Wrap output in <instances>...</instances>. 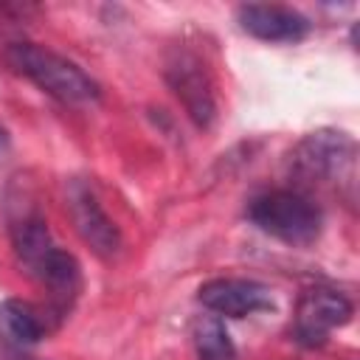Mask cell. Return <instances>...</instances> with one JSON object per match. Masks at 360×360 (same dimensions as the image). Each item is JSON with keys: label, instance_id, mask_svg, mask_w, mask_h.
Listing matches in <instances>:
<instances>
[{"label": "cell", "instance_id": "6da1fadb", "mask_svg": "<svg viewBox=\"0 0 360 360\" xmlns=\"http://www.w3.org/2000/svg\"><path fill=\"white\" fill-rule=\"evenodd\" d=\"M8 236L20 264L51 295V304L59 312L70 309L82 290V267L73 253L53 242L42 211L25 197L8 208Z\"/></svg>", "mask_w": 360, "mask_h": 360}, {"label": "cell", "instance_id": "7a4b0ae2", "mask_svg": "<svg viewBox=\"0 0 360 360\" xmlns=\"http://www.w3.org/2000/svg\"><path fill=\"white\" fill-rule=\"evenodd\" d=\"M292 177L304 186H295L309 194V188H335L340 197L354 202L357 188V143L340 129L309 132L290 158Z\"/></svg>", "mask_w": 360, "mask_h": 360}, {"label": "cell", "instance_id": "3957f363", "mask_svg": "<svg viewBox=\"0 0 360 360\" xmlns=\"http://www.w3.org/2000/svg\"><path fill=\"white\" fill-rule=\"evenodd\" d=\"M6 62L25 76L28 82H34L42 93H48L51 98L68 104V107H90L101 98V87L98 82L84 73L76 62H70L68 56L34 45V42H8L6 45Z\"/></svg>", "mask_w": 360, "mask_h": 360}, {"label": "cell", "instance_id": "277c9868", "mask_svg": "<svg viewBox=\"0 0 360 360\" xmlns=\"http://www.w3.org/2000/svg\"><path fill=\"white\" fill-rule=\"evenodd\" d=\"M248 219L267 236L287 245H312L321 233L323 214L312 194L301 188H270L250 197Z\"/></svg>", "mask_w": 360, "mask_h": 360}, {"label": "cell", "instance_id": "5b68a950", "mask_svg": "<svg viewBox=\"0 0 360 360\" xmlns=\"http://www.w3.org/2000/svg\"><path fill=\"white\" fill-rule=\"evenodd\" d=\"M166 82L172 93L180 98V104L186 107V115L200 129H208L217 115V101H214V84L202 59L186 48H177L166 62Z\"/></svg>", "mask_w": 360, "mask_h": 360}, {"label": "cell", "instance_id": "8992f818", "mask_svg": "<svg viewBox=\"0 0 360 360\" xmlns=\"http://www.w3.org/2000/svg\"><path fill=\"white\" fill-rule=\"evenodd\" d=\"M352 321V301L326 287L307 290L298 298L295 315H292V335L301 346L315 349L329 340V335Z\"/></svg>", "mask_w": 360, "mask_h": 360}, {"label": "cell", "instance_id": "52a82bcc", "mask_svg": "<svg viewBox=\"0 0 360 360\" xmlns=\"http://www.w3.org/2000/svg\"><path fill=\"white\" fill-rule=\"evenodd\" d=\"M65 205L68 214L73 219L76 233L82 236V242L101 259H110L118 253L121 248V233L115 228V222L107 217V211L101 208L96 191L84 183V180H70L65 188Z\"/></svg>", "mask_w": 360, "mask_h": 360}, {"label": "cell", "instance_id": "ba28073f", "mask_svg": "<svg viewBox=\"0 0 360 360\" xmlns=\"http://www.w3.org/2000/svg\"><path fill=\"white\" fill-rule=\"evenodd\" d=\"M197 298L219 318H248L273 307L270 290L253 278H214L200 287Z\"/></svg>", "mask_w": 360, "mask_h": 360}, {"label": "cell", "instance_id": "9c48e42d", "mask_svg": "<svg viewBox=\"0 0 360 360\" xmlns=\"http://www.w3.org/2000/svg\"><path fill=\"white\" fill-rule=\"evenodd\" d=\"M236 22L262 42H298L309 34V20L278 3H245L236 8Z\"/></svg>", "mask_w": 360, "mask_h": 360}, {"label": "cell", "instance_id": "30bf717a", "mask_svg": "<svg viewBox=\"0 0 360 360\" xmlns=\"http://www.w3.org/2000/svg\"><path fill=\"white\" fill-rule=\"evenodd\" d=\"M48 332V315H42L39 307H34L31 301L22 298H6L0 304V343L14 352L22 354L28 349H34Z\"/></svg>", "mask_w": 360, "mask_h": 360}, {"label": "cell", "instance_id": "8fae6325", "mask_svg": "<svg viewBox=\"0 0 360 360\" xmlns=\"http://www.w3.org/2000/svg\"><path fill=\"white\" fill-rule=\"evenodd\" d=\"M194 346H197L200 360H236L233 343H231L222 321H217V318H202L194 326Z\"/></svg>", "mask_w": 360, "mask_h": 360}, {"label": "cell", "instance_id": "7c38bea8", "mask_svg": "<svg viewBox=\"0 0 360 360\" xmlns=\"http://www.w3.org/2000/svg\"><path fill=\"white\" fill-rule=\"evenodd\" d=\"M6 152H8V135H6V129L0 127V160L6 158Z\"/></svg>", "mask_w": 360, "mask_h": 360}]
</instances>
